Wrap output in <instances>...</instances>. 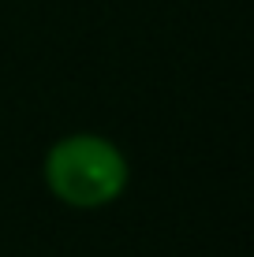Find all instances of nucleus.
<instances>
[{"label":"nucleus","mask_w":254,"mask_h":257,"mask_svg":"<svg viewBox=\"0 0 254 257\" xmlns=\"http://www.w3.org/2000/svg\"><path fill=\"white\" fill-rule=\"evenodd\" d=\"M45 183L64 205L101 209L127 187V161L112 142L98 135L60 138L45 157Z\"/></svg>","instance_id":"nucleus-1"}]
</instances>
